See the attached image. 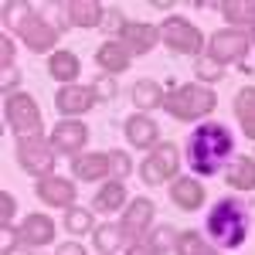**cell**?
I'll return each instance as SVG.
<instances>
[{
    "mask_svg": "<svg viewBox=\"0 0 255 255\" xmlns=\"http://www.w3.org/2000/svg\"><path fill=\"white\" fill-rule=\"evenodd\" d=\"M184 150H187V167L194 174L208 177V174H221L232 163L235 139L228 133V126H221V123H201L197 129H191Z\"/></svg>",
    "mask_w": 255,
    "mask_h": 255,
    "instance_id": "cell-1",
    "label": "cell"
},
{
    "mask_svg": "<svg viewBox=\"0 0 255 255\" xmlns=\"http://www.w3.org/2000/svg\"><path fill=\"white\" fill-rule=\"evenodd\" d=\"M204 228H208V238L221 245V249H238L245 238H249V228H252V211L245 201L238 197H225L218 201L215 208L204 218Z\"/></svg>",
    "mask_w": 255,
    "mask_h": 255,
    "instance_id": "cell-2",
    "label": "cell"
},
{
    "mask_svg": "<svg viewBox=\"0 0 255 255\" xmlns=\"http://www.w3.org/2000/svg\"><path fill=\"white\" fill-rule=\"evenodd\" d=\"M215 106H218L215 92L204 89V85H180V89H174V92H167V99H163V109H167L174 119L208 116Z\"/></svg>",
    "mask_w": 255,
    "mask_h": 255,
    "instance_id": "cell-3",
    "label": "cell"
},
{
    "mask_svg": "<svg viewBox=\"0 0 255 255\" xmlns=\"http://www.w3.org/2000/svg\"><path fill=\"white\" fill-rule=\"evenodd\" d=\"M3 116H7V123H10V129H14L17 139L41 136V109H38V102L27 96V92L7 96V102H3Z\"/></svg>",
    "mask_w": 255,
    "mask_h": 255,
    "instance_id": "cell-4",
    "label": "cell"
},
{
    "mask_svg": "<svg viewBox=\"0 0 255 255\" xmlns=\"http://www.w3.org/2000/svg\"><path fill=\"white\" fill-rule=\"evenodd\" d=\"M177 167H180L177 146L174 143H157V146L146 153V160L139 163V177H143L146 187H160V184H167V180L177 174Z\"/></svg>",
    "mask_w": 255,
    "mask_h": 255,
    "instance_id": "cell-5",
    "label": "cell"
},
{
    "mask_svg": "<svg viewBox=\"0 0 255 255\" xmlns=\"http://www.w3.org/2000/svg\"><path fill=\"white\" fill-rule=\"evenodd\" d=\"M252 48V34L242 27H221L208 38V58H215L218 65L225 61H242Z\"/></svg>",
    "mask_w": 255,
    "mask_h": 255,
    "instance_id": "cell-6",
    "label": "cell"
},
{
    "mask_svg": "<svg viewBox=\"0 0 255 255\" xmlns=\"http://www.w3.org/2000/svg\"><path fill=\"white\" fill-rule=\"evenodd\" d=\"M160 41L174 55H197L201 51V31L184 17H167L160 24Z\"/></svg>",
    "mask_w": 255,
    "mask_h": 255,
    "instance_id": "cell-7",
    "label": "cell"
},
{
    "mask_svg": "<svg viewBox=\"0 0 255 255\" xmlns=\"http://www.w3.org/2000/svg\"><path fill=\"white\" fill-rule=\"evenodd\" d=\"M17 163L34 177H51L55 170V146L44 143L41 136H27V139H17Z\"/></svg>",
    "mask_w": 255,
    "mask_h": 255,
    "instance_id": "cell-8",
    "label": "cell"
},
{
    "mask_svg": "<svg viewBox=\"0 0 255 255\" xmlns=\"http://www.w3.org/2000/svg\"><path fill=\"white\" fill-rule=\"evenodd\" d=\"M17 34L24 38V44L31 48V51H51L55 48V41H58V27H51L44 17H38V14H24V20H20Z\"/></svg>",
    "mask_w": 255,
    "mask_h": 255,
    "instance_id": "cell-9",
    "label": "cell"
},
{
    "mask_svg": "<svg viewBox=\"0 0 255 255\" xmlns=\"http://www.w3.org/2000/svg\"><path fill=\"white\" fill-rule=\"evenodd\" d=\"M85 139H89V129H85V123L79 119H61L58 126L51 129V146H55V153H68V157H79V150L85 146Z\"/></svg>",
    "mask_w": 255,
    "mask_h": 255,
    "instance_id": "cell-10",
    "label": "cell"
},
{
    "mask_svg": "<svg viewBox=\"0 0 255 255\" xmlns=\"http://www.w3.org/2000/svg\"><path fill=\"white\" fill-rule=\"evenodd\" d=\"M119 44L129 51V55H146L160 44V27L153 24H139V20H129L119 34Z\"/></svg>",
    "mask_w": 255,
    "mask_h": 255,
    "instance_id": "cell-11",
    "label": "cell"
},
{
    "mask_svg": "<svg viewBox=\"0 0 255 255\" xmlns=\"http://www.w3.org/2000/svg\"><path fill=\"white\" fill-rule=\"evenodd\" d=\"M92 102H96V92L85 85H61L55 92V109L61 116H82L92 109Z\"/></svg>",
    "mask_w": 255,
    "mask_h": 255,
    "instance_id": "cell-12",
    "label": "cell"
},
{
    "mask_svg": "<svg viewBox=\"0 0 255 255\" xmlns=\"http://www.w3.org/2000/svg\"><path fill=\"white\" fill-rule=\"evenodd\" d=\"M34 191L51 208H72V201H75V184L72 180H61V177H41Z\"/></svg>",
    "mask_w": 255,
    "mask_h": 255,
    "instance_id": "cell-13",
    "label": "cell"
},
{
    "mask_svg": "<svg viewBox=\"0 0 255 255\" xmlns=\"http://www.w3.org/2000/svg\"><path fill=\"white\" fill-rule=\"evenodd\" d=\"M153 211H157V208H153L150 197H136V201L126 208V215H123V225H119L123 235L126 238H139L143 232H146V225L153 221Z\"/></svg>",
    "mask_w": 255,
    "mask_h": 255,
    "instance_id": "cell-14",
    "label": "cell"
},
{
    "mask_svg": "<svg viewBox=\"0 0 255 255\" xmlns=\"http://www.w3.org/2000/svg\"><path fill=\"white\" fill-rule=\"evenodd\" d=\"M123 129H126V139H129L133 146H139V150H146V146H157V139H160L157 119H150L146 113H136V116H129Z\"/></svg>",
    "mask_w": 255,
    "mask_h": 255,
    "instance_id": "cell-15",
    "label": "cell"
},
{
    "mask_svg": "<svg viewBox=\"0 0 255 255\" xmlns=\"http://www.w3.org/2000/svg\"><path fill=\"white\" fill-rule=\"evenodd\" d=\"M65 17L75 27H99L102 17H106V7L96 3V0H68L65 3Z\"/></svg>",
    "mask_w": 255,
    "mask_h": 255,
    "instance_id": "cell-16",
    "label": "cell"
},
{
    "mask_svg": "<svg viewBox=\"0 0 255 255\" xmlns=\"http://www.w3.org/2000/svg\"><path fill=\"white\" fill-rule=\"evenodd\" d=\"M170 201H174L180 211H197V208L204 204V187H201V180H194V177H180V180H174Z\"/></svg>",
    "mask_w": 255,
    "mask_h": 255,
    "instance_id": "cell-17",
    "label": "cell"
},
{
    "mask_svg": "<svg viewBox=\"0 0 255 255\" xmlns=\"http://www.w3.org/2000/svg\"><path fill=\"white\" fill-rule=\"evenodd\" d=\"M17 235H20V242H27V245H48V242L55 238V221L48 215H27Z\"/></svg>",
    "mask_w": 255,
    "mask_h": 255,
    "instance_id": "cell-18",
    "label": "cell"
},
{
    "mask_svg": "<svg viewBox=\"0 0 255 255\" xmlns=\"http://www.w3.org/2000/svg\"><path fill=\"white\" fill-rule=\"evenodd\" d=\"M225 180L235 191H255V157H235L225 167Z\"/></svg>",
    "mask_w": 255,
    "mask_h": 255,
    "instance_id": "cell-19",
    "label": "cell"
},
{
    "mask_svg": "<svg viewBox=\"0 0 255 255\" xmlns=\"http://www.w3.org/2000/svg\"><path fill=\"white\" fill-rule=\"evenodd\" d=\"M96 65H102L106 75H116V72H126L129 68V51L119 44V41H106L96 51Z\"/></svg>",
    "mask_w": 255,
    "mask_h": 255,
    "instance_id": "cell-20",
    "label": "cell"
},
{
    "mask_svg": "<svg viewBox=\"0 0 255 255\" xmlns=\"http://www.w3.org/2000/svg\"><path fill=\"white\" fill-rule=\"evenodd\" d=\"M72 174L79 177V180H102L106 174H113V170H109V153H85V157H75Z\"/></svg>",
    "mask_w": 255,
    "mask_h": 255,
    "instance_id": "cell-21",
    "label": "cell"
},
{
    "mask_svg": "<svg viewBox=\"0 0 255 255\" xmlns=\"http://www.w3.org/2000/svg\"><path fill=\"white\" fill-rule=\"evenodd\" d=\"M48 72H51V79H55V82L72 85V82L79 79L82 65H79V58H75L72 51H55V55H51V61H48Z\"/></svg>",
    "mask_w": 255,
    "mask_h": 255,
    "instance_id": "cell-22",
    "label": "cell"
},
{
    "mask_svg": "<svg viewBox=\"0 0 255 255\" xmlns=\"http://www.w3.org/2000/svg\"><path fill=\"white\" fill-rule=\"evenodd\" d=\"M123 201H126V184H123V180H109V184L92 197V211H99V215H113V211H119Z\"/></svg>",
    "mask_w": 255,
    "mask_h": 255,
    "instance_id": "cell-23",
    "label": "cell"
},
{
    "mask_svg": "<svg viewBox=\"0 0 255 255\" xmlns=\"http://www.w3.org/2000/svg\"><path fill=\"white\" fill-rule=\"evenodd\" d=\"M163 89H160L153 79H139L136 85H133V106H136L139 113H150V109H157V106H163Z\"/></svg>",
    "mask_w": 255,
    "mask_h": 255,
    "instance_id": "cell-24",
    "label": "cell"
},
{
    "mask_svg": "<svg viewBox=\"0 0 255 255\" xmlns=\"http://www.w3.org/2000/svg\"><path fill=\"white\" fill-rule=\"evenodd\" d=\"M235 116L245 129V136L255 139V89H242L235 99Z\"/></svg>",
    "mask_w": 255,
    "mask_h": 255,
    "instance_id": "cell-25",
    "label": "cell"
},
{
    "mask_svg": "<svg viewBox=\"0 0 255 255\" xmlns=\"http://www.w3.org/2000/svg\"><path fill=\"white\" fill-rule=\"evenodd\" d=\"M123 228L119 225H96V232H92V242H96L99 255H113L119 252V245H123Z\"/></svg>",
    "mask_w": 255,
    "mask_h": 255,
    "instance_id": "cell-26",
    "label": "cell"
},
{
    "mask_svg": "<svg viewBox=\"0 0 255 255\" xmlns=\"http://www.w3.org/2000/svg\"><path fill=\"white\" fill-rule=\"evenodd\" d=\"M221 14L232 20V24L255 27V3L252 0H228V3H221Z\"/></svg>",
    "mask_w": 255,
    "mask_h": 255,
    "instance_id": "cell-27",
    "label": "cell"
},
{
    "mask_svg": "<svg viewBox=\"0 0 255 255\" xmlns=\"http://www.w3.org/2000/svg\"><path fill=\"white\" fill-rule=\"evenodd\" d=\"M174 252L177 255H215V252H211V245L197 235V232H180V235H177Z\"/></svg>",
    "mask_w": 255,
    "mask_h": 255,
    "instance_id": "cell-28",
    "label": "cell"
},
{
    "mask_svg": "<svg viewBox=\"0 0 255 255\" xmlns=\"http://www.w3.org/2000/svg\"><path fill=\"white\" fill-rule=\"evenodd\" d=\"M65 228H68L72 235L96 232V225H92V211H85V208H68V215H65Z\"/></svg>",
    "mask_w": 255,
    "mask_h": 255,
    "instance_id": "cell-29",
    "label": "cell"
},
{
    "mask_svg": "<svg viewBox=\"0 0 255 255\" xmlns=\"http://www.w3.org/2000/svg\"><path fill=\"white\" fill-rule=\"evenodd\" d=\"M150 245L157 249V255L174 252V245H177V232H174V225H160L157 232L150 235Z\"/></svg>",
    "mask_w": 255,
    "mask_h": 255,
    "instance_id": "cell-30",
    "label": "cell"
},
{
    "mask_svg": "<svg viewBox=\"0 0 255 255\" xmlns=\"http://www.w3.org/2000/svg\"><path fill=\"white\" fill-rule=\"evenodd\" d=\"M194 72H197V79L201 82H218V79H225V65H218L215 58H197V65H194Z\"/></svg>",
    "mask_w": 255,
    "mask_h": 255,
    "instance_id": "cell-31",
    "label": "cell"
},
{
    "mask_svg": "<svg viewBox=\"0 0 255 255\" xmlns=\"http://www.w3.org/2000/svg\"><path fill=\"white\" fill-rule=\"evenodd\" d=\"M126 24H129V20L119 14V7H106V17H102V31H106V34H123Z\"/></svg>",
    "mask_w": 255,
    "mask_h": 255,
    "instance_id": "cell-32",
    "label": "cell"
},
{
    "mask_svg": "<svg viewBox=\"0 0 255 255\" xmlns=\"http://www.w3.org/2000/svg\"><path fill=\"white\" fill-rule=\"evenodd\" d=\"M109 170H113V177H116V180H123V177L133 170V163H129V157H126V153L113 150V153H109Z\"/></svg>",
    "mask_w": 255,
    "mask_h": 255,
    "instance_id": "cell-33",
    "label": "cell"
},
{
    "mask_svg": "<svg viewBox=\"0 0 255 255\" xmlns=\"http://www.w3.org/2000/svg\"><path fill=\"white\" fill-rule=\"evenodd\" d=\"M92 92H96V99L109 102V99L116 96V82H113V75H99V79L92 82Z\"/></svg>",
    "mask_w": 255,
    "mask_h": 255,
    "instance_id": "cell-34",
    "label": "cell"
},
{
    "mask_svg": "<svg viewBox=\"0 0 255 255\" xmlns=\"http://www.w3.org/2000/svg\"><path fill=\"white\" fill-rule=\"evenodd\" d=\"M14 211H17V201L10 197V191H0V225H3V228H10Z\"/></svg>",
    "mask_w": 255,
    "mask_h": 255,
    "instance_id": "cell-35",
    "label": "cell"
},
{
    "mask_svg": "<svg viewBox=\"0 0 255 255\" xmlns=\"http://www.w3.org/2000/svg\"><path fill=\"white\" fill-rule=\"evenodd\" d=\"M0 10H3V24H7V27H10V24H17V27H20V20H24V17H20L24 3H10V0H7Z\"/></svg>",
    "mask_w": 255,
    "mask_h": 255,
    "instance_id": "cell-36",
    "label": "cell"
},
{
    "mask_svg": "<svg viewBox=\"0 0 255 255\" xmlns=\"http://www.w3.org/2000/svg\"><path fill=\"white\" fill-rule=\"evenodd\" d=\"M14 65V41L0 38V68H10Z\"/></svg>",
    "mask_w": 255,
    "mask_h": 255,
    "instance_id": "cell-37",
    "label": "cell"
},
{
    "mask_svg": "<svg viewBox=\"0 0 255 255\" xmlns=\"http://www.w3.org/2000/svg\"><path fill=\"white\" fill-rule=\"evenodd\" d=\"M129 255H157V249H153L150 242H133V245H129Z\"/></svg>",
    "mask_w": 255,
    "mask_h": 255,
    "instance_id": "cell-38",
    "label": "cell"
},
{
    "mask_svg": "<svg viewBox=\"0 0 255 255\" xmlns=\"http://www.w3.org/2000/svg\"><path fill=\"white\" fill-rule=\"evenodd\" d=\"M55 255H85V249H82L79 242H65V245H61Z\"/></svg>",
    "mask_w": 255,
    "mask_h": 255,
    "instance_id": "cell-39",
    "label": "cell"
},
{
    "mask_svg": "<svg viewBox=\"0 0 255 255\" xmlns=\"http://www.w3.org/2000/svg\"><path fill=\"white\" fill-rule=\"evenodd\" d=\"M17 68H3V92H10V85H17Z\"/></svg>",
    "mask_w": 255,
    "mask_h": 255,
    "instance_id": "cell-40",
    "label": "cell"
},
{
    "mask_svg": "<svg viewBox=\"0 0 255 255\" xmlns=\"http://www.w3.org/2000/svg\"><path fill=\"white\" fill-rule=\"evenodd\" d=\"M3 255H34V252H31V249H24V245H7Z\"/></svg>",
    "mask_w": 255,
    "mask_h": 255,
    "instance_id": "cell-41",
    "label": "cell"
}]
</instances>
